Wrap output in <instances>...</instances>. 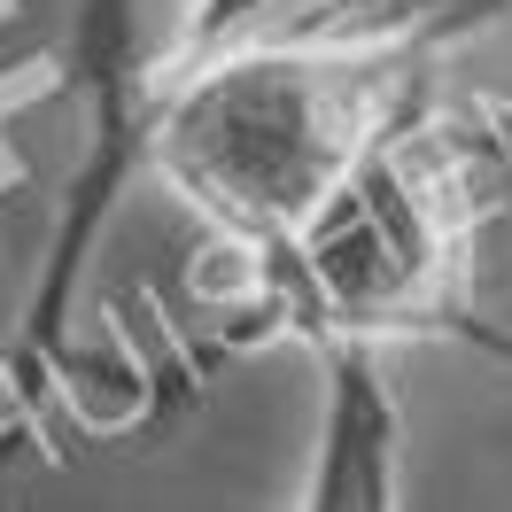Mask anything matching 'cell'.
I'll use <instances>...</instances> for the list:
<instances>
[{"label":"cell","instance_id":"7a4b0ae2","mask_svg":"<svg viewBox=\"0 0 512 512\" xmlns=\"http://www.w3.org/2000/svg\"><path fill=\"white\" fill-rule=\"evenodd\" d=\"M435 70L443 55L412 47H225L140 78V163H156L249 264L443 86Z\"/></svg>","mask_w":512,"mask_h":512},{"label":"cell","instance_id":"3957f363","mask_svg":"<svg viewBox=\"0 0 512 512\" xmlns=\"http://www.w3.org/2000/svg\"><path fill=\"white\" fill-rule=\"evenodd\" d=\"M326 357V412L311 450L303 512H404V412L381 373V350L334 342Z\"/></svg>","mask_w":512,"mask_h":512},{"label":"cell","instance_id":"277c9868","mask_svg":"<svg viewBox=\"0 0 512 512\" xmlns=\"http://www.w3.org/2000/svg\"><path fill=\"white\" fill-rule=\"evenodd\" d=\"M505 156H512V109H505Z\"/></svg>","mask_w":512,"mask_h":512},{"label":"cell","instance_id":"6da1fadb","mask_svg":"<svg viewBox=\"0 0 512 512\" xmlns=\"http://www.w3.org/2000/svg\"><path fill=\"white\" fill-rule=\"evenodd\" d=\"M505 202V109L435 86L319 194L288 241L249 256L233 311L256 342H466L512 373V326L489 319L474 288V241Z\"/></svg>","mask_w":512,"mask_h":512}]
</instances>
